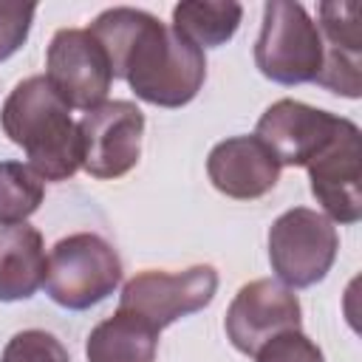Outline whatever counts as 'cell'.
Instances as JSON below:
<instances>
[{
  "instance_id": "6",
  "label": "cell",
  "mask_w": 362,
  "mask_h": 362,
  "mask_svg": "<svg viewBox=\"0 0 362 362\" xmlns=\"http://www.w3.org/2000/svg\"><path fill=\"white\" fill-rule=\"evenodd\" d=\"M215 291H218V272L209 263H198L175 274L147 269L124 283L119 297V311H130L156 331H161L175 320L206 308L215 300Z\"/></svg>"
},
{
  "instance_id": "4",
  "label": "cell",
  "mask_w": 362,
  "mask_h": 362,
  "mask_svg": "<svg viewBox=\"0 0 362 362\" xmlns=\"http://www.w3.org/2000/svg\"><path fill=\"white\" fill-rule=\"evenodd\" d=\"M322 37L305 6L272 0L263 6V25L255 42L257 71L277 85L314 82L322 68Z\"/></svg>"
},
{
  "instance_id": "8",
  "label": "cell",
  "mask_w": 362,
  "mask_h": 362,
  "mask_svg": "<svg viewBox=\"0 0 362 362\" xmlns=\"http://www.w3.org/2000/svg\"><path fill=\"white\" fill-rule=\"evenodd\" d=\"M144 113L136 102L113 99L79 119L82 170L93 178L113 181L127 175L141 156Z\"/></svg>"
},
{
  "instance_id": "16",
  "label": "cell",
  "mask_w": 362,
  "mask_h": 362,
  "mask_svg": "<svg viewBox=\"0 0 362 362\" xmlns=\"http://www.w3.org/2000/svg\"><path fill=\"white\" fill-rule=\"evenodd\" d=\"M45 184L23 161H0V226L25 223L42 204Z\"/></svg>"
},
{
  "instance_id": "19",
  "label": "cell",
  "mask_w": 362,
  "mask_h": 362,
  "mask_svg": "<svg viewBox=\"0 0 362 362\" xmlns=\"http://www.w3.org/2000/svg\"><path fill=\"white\" fill-rule=\"evenodd\" d=\"M255 362H325V356L314 339H308L300 328H294L263 342L255 354Z\"/></svg>"
},
{
  "instance_id": "17",
  "label": "cell",
  "mask_w": 362,
  "mask_h": 362,
  "mask_svg": "<svg viewBox=\"0 0 362 362\" xmlns=\"http://www.w3.org/2000/svg\"><path fill=\"white\" fill-rule=\"evenodd\" d=\"M317 20V31L325 48L362 57V6L356 0L320 3Z\"/></svg>"
},
{
  "instance_id": "13",
  "label": "cell",
  "mask_w": 362,
  "mask_h": 362,
  "mask_svg": "<svg viewBox=\"0 0 362 362\" xmlns=\"http://www.w3.org/2000/svg\"><path fill=\"white\" fill-rule=\"evenodd\" d=\"M48 257L40 229L31 223L0 226V300L17 303L37 294L45 283Z\"/></svg>"
},
{
  "instance_id": "2",
  "label": "cell",
  "mask_w": 362,
  "mask_h": 362,
  "mask_svg": "<svg viewBox=\"0 0 362 362\" xmlns=\"http://www.w3.org/2000/svg\"><path fill=\"white\" fill-rule=\"evenodd\" d=\"M3 133L25 150L28 167L42 181H68L82 167L79 124L48 85L45 74L14 85L0 110Z\"/></svg>"
},
{
  "instance_id": "11",
  "label": "cell",
  "mask_w": 362,
  "mask_h": 362,
  "mask_svg": "<svg viewBox=\"0 0 362 362\" xmlns=\"http://www.w3.org/2000/svg\"><path fill=\"white\" fill-rule=\"evenodd\" d=\"M305 170L311 195L331 223H356L362 218V150L354 122H348L337 141Z\"/></svg>"
},
{
  "instance_id": "7",
  "label": "cell",
  "mask_w": 362,
  "mask_h": 362,
  "mask_svg": "<svg viewBox=\"0 0 362 362\" xmlns=\"http://www.w3.org/2000/svg\"><path fill=\"white\" fill-rule=\"evenodd\" d=\"M45 79L68 107L105 105L113 74L105 48L88 28H59L45 54Z\"/></svg>"
},
{
  "instance_id": "10",
  "label": "cell",
  "mask_w": 362,
  "mask_h": 362,
  "mask_svg": "<svg viewBox=\"0 0 362 362\" xmlns=\"http://www.w3.org/2000/svg\"><path fill=\"white\" fill-rule=\"evenodd\" d=\"M300 322L303 308L294 288L272 277H260L240 286L223 317L229 342L246 356H255L257 348L272 337L300 328Z\"/></svg>"
},
{
  "instance_id": "5",
  "label": "cell",
  "mask_w": 362,
  "mask_h": 362,
  "mask_svg": "<svg viewBox=\"0 0 362 362\" xmlns=\"http://www.w3.org/2000/svg\"><path fill=\"white\" fill-rule=\"evenodd\" d=\"M339 252L337 226L317 209L294 206L269 229V263L288 288H308L331 272Z\"/></svg>"
},
{
  "instance_id": "12",
  "label": "cell",
  "mask_w": 362,
  "mask_h": 362,
  "mask_svg": "<svg viewBox=\"0 0 362 362\" xmlns=\"http://www.w3.org/2000/svg\"><path fill=\"white\" fill-rule=\"evenodd\" d=\"M280 164L257 136H232L209 150L206 173L218 192L235 201H255L280 181Z\"/></svg>"
},
{
  "instance_id": "18",
  "label": "cell",
  "mask_w": 362,
  "mask_h": 362,
  "mask_svg": "<svg viewBox=\"0 0 362 362\" xmlns=\"http://www.w3.org/2000/svg\"><path fill=\"white\" fill-rule=\"evenodd\" d=\"M0 362H71V356L54 334L28 328V331L14 334L6 342Z\"/></svg>"
},
{
  "instance_id": "15",
  "label": "cell",
  "mask_w": 362,
  "mask_h": 362,
  "mask_svg": "<svg viewBox=\"0 0 362 362\" xmlns=\"http://www.w3.org/2000/svg\"><path fill=\"white\" fill-rule=\"evenodd\" d=\"M243 20L240 3H209V0H184L173 8V28L187 37L192 45L218 48L229 42Z\"/></svg>"
},
{
  "instance_id": "14",
  "label": "cell",
  "mask_w": 362,
  "mask_h": 362,
  "mask_svg": "<svg viewBox=\"0 0 362 362\" xmlns=\"http://www.w3.org/2000/svg\"><path fill=\"white\" fill-rule=\"evenodd\" d=\"M158 334L153 325L130 311H119L102 320L85 342L88 362H156Z\"/></svg>"
},
{
  "instance_id": "3",
  "label": "cell",
  "mask_w": 362,
  "mask_h": 362,
  "mask_svg": "<svg viewBox=\"0 0 362 362\" xmlns=\"http://www.w3.org/2000/svg\"><path fill=\"white\" fill-rule=\"evenodd\" d=\"M119 283L122 257L116 249L102 235L74 232L54 243L42 286L57 305L68 311H85L110 297Z\"/></svg>"
},
{
  "instance_id": "1",
  "label": "cell",
  "mask_w": 362,
  "mask_h": 362,
  "mask_svg": "<svg viewBox=\"0 0 362 362\" xmlns=\"http://www.w3.org/2000/svg\"><path fill=\"white\" fill-rule=\"evenodd\" d=\"M88 31L105 48L113 79H124L147 105L181 107L204 88V51L144 8L113 6Z\"/></svg>"
},
{
  "instance_id": "20",
  "label": "cell",
  "mask_w": 362,
  "mask_h": 362,
  "mask_svg": "<svg viewBox=\"0 0 362 362\" xmlns=\"http://www.w3.org/2000/svg\"><path fill=\"white\" fill-rule=\"evenodd\" d=\"M37 6L34 3H8L0 0V62L14 57L28 40Z\"/></svg>"
},
{
  "instance_id": "9",
  "label": "cell",
  "mask_w": 362,
  "mask_h": 362,
  "mask_svg": "<svg viewBox=\"0 0 362 362\" xmlns=\"http://www.w3.org/2000/svg\"><path fill=\"white\" fill-rule=\"evenodd\" d=\"M348 122L297 99H277L257 119L255 136L272 150L280 167H308L337 141Z\"/></svg>"
}]
</instances>
